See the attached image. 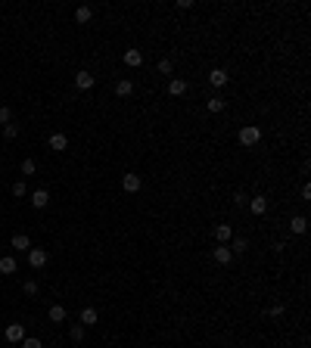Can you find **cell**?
I'll list each match as a JSON object with an SVG mask.
<instances>
[{
	"label": "cell",
	"instance_id": "5bb4252c",
	"mask_svg": "<svg viewBox=\"0 0 311 348\" xmlns=\"http://www.w3.org/2000/svg\"><path fill=\"white\" fill-rule=\"evenodd\" d=\"M47 317H50V320H53V324H62V320H65V317H69V311H65V308H62V305H53V308H50V311H47Z\"/></svg>",
	"mask_w": 311,
	"mask_h": 348
},
{
	"label": "cell",
	"instance_id": "f546056e",
	"mask_svg": "<svg viewBox=\"0 0 311 348\" xmlns=\"http://www.w3.org/2000/svg\"><path fill=\"white\" fill-rule=\"evenodd\" d=\"M159 72H162V75H171V59H159Z\"/></svg>",
	"mask_w": 311,
	"mask_h": 348
},
{
	"label": "cell",
	"instance_id": "52a82bcc",
	"mask_svg": "<svg viewBox=\"0 0 311 348\" xmlns=\"http://www.w3.org/2000/svg\"><path fill=\"white\" fill-rule=\"evenodd\" d=\"M212 258L218 261V265H230V261H233V252L228 249V246H218V249L212 252Z\"/></svg>",
	"mask_w": 311,
	"mask_h": 348
},
{
	"label": "cell",
	"instance_id": "7402d4cb",
	"mask_svg": "<svg viewBox=\"0 0 311 348\" xmlns=\"http://www.w3.org/2000/svg\"><path fill=\"white\" fill-rule=\"evenodd\" d=\"M69 336H72V342H81V339H84V327H81V324H75V327L69 329Z\"/></svg>",
	"mask_w": 311,
	"mask_h": 348
},
{
	"label": "cell",
	"instance_id": "2e32d148",
	"mask_svg": "<svg viewBox=\"0 0 311 348\" xmlns=\"http://www.w3.org/2000/svg\"><path fill=\"white\" fill-rule=\"evenodd\" d=\"M16 270H19V265H16L13 255H3V258H0V274H16Z\"/></svg>",
	"mask_w": 311,
	"mask_h": 348
},
{
	"label": "cell",
	"instance_id": "4316f807",
	"mask_svg": "<svg viewBox=\"0 0 311 348\" xmlns=\"http://www.w3.org/2000/svg\"><path fill=\"white\" fill-rule=\"evenodd\" d=\"M35 171H38L35 159H25V162H22V174H35Z\"/></svg>",
	"mask_w": 311,
	"mask_h": 348
},
{
	"label": "cell",
	"instance_id": "f1b7e54d",
	"mask_svg": "<svg viewBox=\"0 0 311 348\" xmlns=\"http://www.w3.org/2000/svg\"><path fill=\"white\" fill-rule=\"evenodd\" d=\"M10 118H13L10 106H0V124H10Z\"/></svg>",
	"mask_w": 311,
	"mask_h": 348
},
{
	"label": "cell",
	"instance_id": "7a4b0ae2",
	"mask_svg": "<svg viewBox=\"0 0 311 348\" xmlns=\"http://www.w3.org/2000/svg\"><path fill=\"white\" fill-rule=\"evenodd\" d=\"M50 261V252L47 249H28V265L35 267V270H41Z\"/></svg>",
	"mask_w": 311,
	"mask_h": 348
},
{
	"label": "cell",
	"instance_id": "7c38bea8",
	"mask_svg": "<svg viewBox=\"0 0 311 348\" xmlns=\"http://www.w3.org/2000/svg\"><path fill=\"white\" fill-rule=\"evenodd\" d=\"M94 75H90V72H78V75H75V84H78V87L81 90H90V87H94Z\"/></svg>",
	"mask_w": 311,
	"mask_h": 348
},
{
	"label": "cell",
	"instance_id": "ac0fdd59",
	"mask_svg": "<svg viewBox=\"0 0 311 348\" xmlns=\"http://www.w3.org/2000/svg\"><path fill=\"white\" fill-rule=\"evenodd\" d=\"M13 249H19V252H25V249H31V240H28V236H25V233H16L13 236Z\"/></svg>",
	"mask_w": 311,
	"mask_h": 348
},
{
	"label": "cell",
	"instance_id": "9c48e42d",
	"mask_svg": "<svg viewBox=\"0 0 311 348\" xmlns=\"http://www.w3.org/2000/svg\"><path fill=\"white\" fill-rule=\"evenodd\" d=\"M47 146L53 149V152H62L65 146H69V137H65V134H53V137L47 140Z\"/></svg>",
	"mask_w": 311,
	"mask_h": 348
},
{
	"label": "cell",
	"instance_id": "d4e9b609",
	"mask_svg": "<svg viewBox=\"0 0 311 348\" xmlns=\"http://www.w3.org/2000/svg\"><path fill=\"white\" fill-rule=\"evenodd\" d=\"M25 193H28V186H25L22 181H16V184H13V196H16V199H22Z\"/></svg>",
	"mask_w": 311,
	"mask_h": 348
},
{
	"label": "cell",
	"instance_id": "ba28073f",
	"mask_svg": "<svg viewBox=\"0 0 311 348\" xmlns=\"http://www.w3.org/2000/svg\"><path fill=\"white\" fill-rule=\"evenodd\" d=\"M168 93H171V97H184V93H187V81H184V78H171V81H168Z\"/></svg>",
	"mask_w": 311,
	"mask_h": 348
},
{
	"label": "cell",
	"instance_id": "e0dca14e",
	"mask_svg": "<svg viewBox=\"0 0 311 348\" xmlns=\"http://www.w3.org/2000/svg\"><path fill=\"white\" fill-rule=\"evenodd\" d=\"M90 19H94V10H90V6H78V10H75V22L78 25L90 22Z\"/></svg>",
	"mask_w": 311,
	"mask_h": 348
},
{
	"label": "cell",
	"instance_id": "9a60e30c",
	"mask_svg": "<svg viewBox=\"0 0 311 348\" xmlns=\"http://www.w3.org/2000/svg\"><path fill=\"white\" fill-rule=\"evenodd\" d=\"M290 230H292V233H305V230H308V218H305V215H296V218L290 221Z\"/></svg>",
	"mask_w": 311,
	"mask_h": 348
},
{
	"label": "cell",
	"instance_id": "484cf974",
	"mask_svg": "<svg viewBox=\"0 0 311 348\" xmlns=\"http://www.w3.org/2000/svg\"><path fill=\"white\" fill-rule=\"evenodd\" d=\"M22 348H44V345H41V339H35V336H25L22 339Z\"/></svg>",
	"mask_w": 311,
	"mask_h": 348
},
{
	"label": "cell",
	"instance_id": "8fae6325",
	"mask_svg": "<svg viewBox=\"0 0 311 348\" xmlns=\"http://www.w3.org/2000/svg\"><path fill=\"white\" fill-rule=\"evenodd\" d=\"M249 208H252V215H265V211H268V196H252Z\"/></svg>",
	"mask_w": 311,
	"mask_h": 348
},
{
	"label": "cell",
	"instance_id": "ffe728a7",
	"mask_svg": "<svg viewBox=\"0 0 311 348\" xmlns=\"http://www.w3.org/2000/svg\"><path fill=\"white\" fill-rule=\"evenodd\" d=\"M97 324V311L94 308H84L81 311V327H94Z\"/></svg>",
	"mask_w": 311,
	"mask_h": 348
},
{
	"label": "cell",
	"instance_id": "cb8c5ba5",
	"mask_svg": "<svg viewBox=\"0 0 311 348\" xmlns=\"http://www.w3.org/2000/svg\"><path fill=\"white\" fill-rule=\"evenodd\" d=\"M3 137L6 140H16V137H19V128H16V124H3Z\"/></svg>",
	"mask_w": 311,
	"mask_h": 348
},
{
	"label": "cell",
	"instance_id": "6da1fadb",
	"mask_svg": "<svg viewBox=\"0 0 311 348\" xmlns=\"http://www.w3.org/2000/svg\"><path fill=\"white\" fill-rule=\"evenodd\" d=\"M237 140L243 143V146H255V143L262 140V128H255V124H246V128H240Z\"/></svg>",
	"mask_w": 311,
	"mask_h": 348
},
{
	"label": "cell",
	"instance_id": "d6986e66",
	"mask_svg": "<svg viewBox=\"0 0 311 348\" xmlns=\"http://www.w3.org/2000/svg\"><path fill=\"white\" fill-rule=\"evenodd\" d=\"M115 93H119V97H131V93H134V84H131L128 78H122L119 84H115Z\"/></svg>",
	"mask_w": 311,
	"mask_h": 348
},
{
	"label": "cell",
	"instance_id": "3957f363",
	"mask_svg": "<svg viewBox=\"0 0 311 348\" xmlns=\"http://www.w3.org/2000/svg\"><path fill=\"white\" fill-rule=\"evenodd\" d=\"M122 186H124V193H137L140 186H144V177L134 174V171H128V174L122 177Z\"/></svg>",
	"mask_w": 311,
	"mask_h": 348
},
{
	"label": "cell",
	"instance_id": "30bf717a",
	"mask_svg": "<svg viewBox=\"0 0 311 348\" xmlns=\"http://www.w3.org/2000/svg\"><path fill=\"white\" fill-rule=\"evenodd\" d=\"M124 65H131V69L144 65V53L140 50H124Z\"/></svg>",
	"mask_w": 311,
	"mask_h": 348
},
{
	"label": "cell",
	"instance_id": "5b68a950",
	"mask_svg": "<svg viewBox=\"0 0 311 348\" xmlns=\"http://www.w3.org/2000/svg\"><path fill=\"white\" fill-rule=\"evenodd\" d=\"M228 78H230V75L224 72V69H212V72H208V84H212V87H224Z\"/></svg>",
	"mask_w": 311,
	"mask_h": 348
},
{
	"label": "cell",
	"instance_id": "44dd1931",
	"mask_svg": "<svg viewBox=\"0 0 311 348\" xmlns=\"http://www.w3.org/2000/svg\"><path fill=\"white\" fill-rule=\"evenodd\" d=\"M228 249H230V252H237V255H243V252L249 249V243L243 240V236H237V240H230V246H228Z\"/></svg>",
	"mask_w": 311,
	"mask_h": 348
},
{
	"label": "cell",
	"instance_id": "4dcf8cb0",
	"mask_svg": "<svg viewBox=\"0 0 311 348\" xmlns=\"http://www.w3.org/2000/svg\"><path fill=\"white\" fill-rule=\"evenodd\" d=\"M283 314V305H271V308H268V317H280Z\"/></svg>",
	"mask_w": 311,
	"mask_h": 348
},
{
	"label": "cell",
	"instance_id": "277c9868",
	"mask_svg": "<svg viewBox=\"0 0 311 348\" xmlns=\"http://www.w3.org/2000/svg\"><path fill=\"white\" fill-rule=\"evenodd\" d=\"M215 240H218V246H228L230 240H233V230H230V224H215Z\"/></svg>",
	"mask_w": 311,
	"mask_h": 348
},
{
	"label": "cell",
	"instance_id": "83f0119b",
	"mask_svg": "<svg viewBox=\"0 0 311 348\" xmlns=\"http://www.w3.org/2000/svg\"><path fill=\"white\" fill-rule=\"evenodd\" d=\"M22 289H25V295H38V283H35V280H25Z\"/></svg>",
	"mask_w": 311,
	"mask_h": 348
},
{
	"label": "cell",
	"instance_id": "8992f818",
	"mask_svg": "<svg viewBox=\"0 0 311 348\" xmlns=\"http://www.w3.org/2000/svg\"><path fill=\"white\" fill-rule=\"evenodd\" d=\"M25 339V327L22 324H10L6 327V342H22Z\"/></svg>",
	"mask_w": 311,
	"mask_h": 348
},
{
	"label": "cell",
	"instance_id": "603a6c76",
	"mask_svg": "<svg viewBox=\"0 0 311 348\" xmlns=\"http://www.w3.org/2000/svg\"><path fill=\"white\" fill-rule=\"evenodd\" d=\"M224 106H228V103H224V100L221 97H215V100H208V112H221V109Z\"/></svg>",
	"mask_w": 311,
	"mask_h": 348
},
{
	"label": "cell",
	"instance_id": "4fadbf2b",
	"mask_svg": "<svg viewBox=\"0 0 311 348\" xmlns=\"http://www.w3.org/2000/svg\"><path fill=\"white\" fill-rule=\"evenodd\" d=\"M47 202H50L47 190H35V193H31V205H35V208H47Z\"/></svg>",
	"mask_w": 311,
	"mask_h": 348
}]
</instances>
